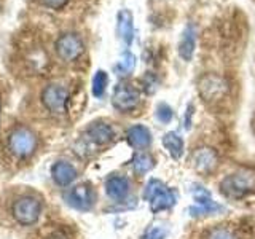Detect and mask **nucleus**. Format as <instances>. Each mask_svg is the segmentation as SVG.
I'll list each match as a JSON object with an SVG mask.
<instances>
[{"label":"nucleus","instance_id":"obj_5","mask_svg":"<svg viewBox=\"0 0 255 239\" xmlns=\"http://www.w3.org/2000/svg\"><path fill=\"white\" fill-rule=\"evenodd\" d=\"M198 93L204 102H219L227 96L228 83L217 74H206L198 82Z\"/></svg>","mask_w":255,"mask_h":239},{"label":"nucleus","instance_id":"obj_14","mask_svg":"<svg viewBox=\"0 0 255 239\" xmlns=\"http://www.w3.org/2000/svg\"><path fill=\"white\" fill-rule=\"evenodd\" d=\"M51 177L59 187H69L77 179V169L67 161H58L51 167Z\"/></svg>","mask_w":255,"mask_h":239},{"label":"nucleus","instance_id":"obj_2","mask_svg":"<svg viewBox=\"0 0 255 239\" xmlns=\"http://www.w3.org/2000/svg\"><path fill=\"white\" fill-rule=\"evenodd\" d=\"M255 187V171L252 169H241L236 174H231L220 183L222 193L228 198H243L246 193Z\"/></svg>","mask_w":255,"mask_h":239},{"label":"nucleus","instance_id":"obj_24","mask_svg":"<svg viewBox=\"0 0 255 239\" xmlns=\"http://www.w3.org/2000/svg\"><path fill=\"white\" fill-rule=\"evenodd\" d=\"M37 2L42 5L43 8H48V10H54V11H61L64 10L70 0H37Z\"/></svg>","mask_w":255,"mask_h":239},{"label":"nucleus","instance_id":"obj_27","mask_svg":"<svg viewBox=\"0 0 255 239\" xmlns=\"http://www.w3.org/2000/svg\"><path fill=\"white\" fill-rule=\"evenodd\" d=\"M46 239H69V238H67L66 235H64L62 231H54V233H51Z\"/></svg>","mask_w":255,"mask_h":239},{"label":"nucleus","instance_id":"obj_3","mask_svg":"<svg viewBox=\"0 0 255 239\" xmlns=\"http://www.w3.org/2000/svg\"><path fill=\"white\" fill-rule=\"evenodd\" d=\"M56 56L64 62H74L85 51V43L77 32H64L54 42Z\"/></svg>","mask_w":255,"mask_h":239},{"label":"nucleus","instance_id":"obj_9","mask_svg":"<svg viewBox=\"0 0 255 239\" xmlns=\"http://www.w3.org/2000/svg\"><path fill=\"white\" fill-rule=\"evenodd\" d=\"M94 190L90 183H82L74 188H70L67 193V203L77 211H90L94 206Z\"/></svg>","mask_w":255,"mask_h":239},{"label":"nucleus","instance_id":"obj_7","mask_svg":"<svg viewBox=\"0 0 255 239\" xmlns=\"http://www.w3.org/2000/svg\"><path fill=\"white\" fill-rule=\"evenodd\" d=\"M67 101H69V91H67V88H64L62 85H58V83L48 85L42 91V104L46 110L51 112V114H56V115L64 114L67 107Z\"/></svg>","mask_w":255,"mask_h":239},{"label":"nucleus","instance_id":"obj_17","mask_svg":"<svg viewBox=\"0 0 255 239\" xmlns=\"http://www.w3.org/2000/svg\"><path fill=\"white\" fill-rule=\"evenodd\" d=\"M195 48H196V34H195L193 27L188 26L185 30H183L182 38L179 42V56L183 61H190L193 58Z\"/></svg>","mask_w":255,"mask_h":239},{"label":"nucleus","instance_id":"obj_4","mask_svg":"<svg viewBox=\"0 0 255 239\" xmlns=\"http://www.w3.org/2000/svg\"><path fill=\"white\" fill-rule=\"evenodd\" d=\"M38 139L37 135L32 132L29 127L19 126L11 131L10 137H8V147L13 151V155L19 158H27L37 150Z\"/></svg>","mask_w":255,"mask_h":239},{"label":"nucleus","instance_id":"obj_21","mask_svg":"<svg viewBox=\"0 0 255 239\" xmlns=\"http://www.w3.org/2000/svg\"><path fill=\"white\" fill-rule=\"evenodd\" d=\"M134 67H135V56L129 51H126V53H123L122 59H120V62L117 64L115 70L120 75H126V74H131Z\"/></svg>","mask_w":255,"mask_h":239},{"label":"nucleus","instance_id":"obj_13","mask_svg":"<svg viewBox=\"0 0 255 239\" xmlns=\"http://www.w3.org/2000/svg\"><path fill=\"white\" fill-rule=\"evenodd\" d=\"M129 180L123 175H112L106 182V191L107 195L115 199V201H123V199L129 195Z\"/></svg>","mask_w":255,"mask_h":239},{"label":"nucleus","instance_id":"obj_18","mask_svg":"<svg viewBox=\"0 0 255 239\" xmlns=\"http://www.w3.org/2000/svg\"><path fill=\"white\" fill-rule=\"evenodd\" d=\"M163 145L174 159H179L183 155V139L177 132H166L163 137Z\"/></svg>","mask_w":255,"mask_h":239},{"label":"nucleus","instance_id":"obj_16","mask_svg":"<svg viewBox=\"0 0 255 239\" xmlns=\"http://www.w3.org/2000/svg\"><path fill=\"white\" fill-rule=\"evenodd\" d=\"M193 164L199 172H211L217 166V155L212 148H199L193 155Z\"/></svg>","mask_w":255,"mask_h":239},{"label":"nucleus","instance_id":"obj_6","mask_svg":"<svg viewBox=\"0 0 255 239\" xmlns=\"http://www.w3.org/2000/svg\"><path fill=\"white\" fill-rule=\"evenodd\" d=\"M42 214V201L34 196H22L13 204V217L21 225H34Z\"/></svg>","mask_w":255,"mask_h":239},{"label":"nucleus","instance_id":"obj_10","mask_svg":"<svg viewBox=\"0 0 255 239\" xmlns=\"http://www.w3.org/2000/svg\"><path fill=\"white\" fill-rule=\"evenodd\" d=\"M195 201L196 204L191 206L188 212L193 215V217H199V215H214V214H219L223 211V207L215 203L214 199L211 198L209 191L204 190L203 187H199L195 190Z\"/></svg>","mask_w":255,"mask_h":239},{"label":"nucleus","instance_id":"obj_12","mask_svg":"<svg viewBox=\"0 0 255 239\" xmlns=\"http://www.w3.org/2000/svg\"><path fill=\"white\" fill-rule=\"evenodd\" d=\"M126 139H128V143H129L132 148L143 150L151 143V132L147 126L135 124V126H131L129 129H128Z\"/></svg>","mask_w":255,"mask_h":239},{"label":"nucleus","instance_id":"obj_19","mask_svg":"<svg viewBox=\"0 0 255 239\" xmlns=\"http://www.w3.org/2000/svg\"><path fill=\"white\" fill-rule=\"evenodd\" d=\"M153 167H155V159L148 153H139V155H135L132 159V169L135 174H139V175L147 174L148 171L153 169Z\"/></svg>","mask_w":255,"mask_h":239},{"label":"nucleus","instance_id":"obj_22","mask_svg":"<svg viewBox=\"0 0 255 239\" xmlns=\"http://www.w3.org/2000/svg\"><path fill=\"white\" fill-rule=\"evenodd\" d=\"M206 239H238V236L227 227H217L209 231Z\"/></svg>","mask_w":255,"mask_h":239},{"label":"nucleus","instance_id":"obj_25","mask_svg":"<svg viewBox=\"0 0 255 239\" xmlns=\"http://www.w3.org/2000/svg\"><path fill=\"white\" fill-rule=\"evenodd\" d=\"M142 85H143V90H145L148 94H151V93L156 91L158 80L153 74H151V72H147V75L142 78Z\"/></svg>","mask_w":255,"mask_h":239},{"label":"nucleus","instance_id":"obj_11","mask_svg":"<svg viewBox=\"0 0 255 239\" xmlns=\"http://www.w3.org/2000/svg\"><path fill=\"white\" fill-rule=\"evenodd\" d=\"M86 137L88 140H91L98 145H107L115 137V132H114V127L107 123H93L90 124V127L86 129Z\"/></svg>","mask_w":255,"mask_h":239},{"label":"nucleus","instance_id":"obj_23","mask_svg":"<svg viewBox=\"0 0 255 239\" xmlns=\"http://www.w3.org/2000/svg\"><path fill=\"white\" fill-rule=\"evenodd\" d=\"M172 117H174V112H172V109L169 106H167V104H164V102L158 104V107H156L158 121H161L163 124H167V123H171Z\"/></svg>","mask_w":255,"mask_h":239},{"label":"nucleus","instance_id":"obj_26","mask_svg":"<svg viewBox=\"0 0 255 239\" xmlns=\"http://www.w3.org/2000/svg\"><path fill=\"white\" fill-rule=\"evenodd\" d=\"M167 235V230L164 227H151L147 230L143 239H164Z\"/></svg>","mask_w":255,"mask_h":239},{"label":"nucleus","instance_id":"obj_20","mask_svg":"<svg viewBox=\"0 0 255 239\" xmlns=\"http://www.w3.org/2000/svg\"><path fill=\"white\" fill-rule=\"evenodd\" d=\"M109 85V74L104 70H98L93 77V83H91V91L94 98H102L104 93L107 90Z\"/></svg>","mask_w":255,"mask_h":239},{"label":"nucleus","instance_id":"obj_1","mask_svg":"<svg viewBox=\"0 0 255 239\" xmlns=\"http://www.w3.org/2000/svg\"><path fill=\"white\" fill-rule=\"evenodd\" d=\"M142 198L150 203V209L153 214L171 209L175 204V201H177V196H175L174 191L171 188H167L164 183L158 179L148 180L145 188H143Z\"/></svg>","mask_w":255,"mask_h":239},{"label":"nucleus","instance_id":"obj_15","mask_svg":"<svg viewBox=\"0 0 255 239\" xmlns=\"http://www.w3.org/2000/svg\"><path fill=\"white\" fill-rule=\"evenodd\" d=\"M117 30H118V35L125 40L126 45H131L132 43V38H134V18H132V13L129 10H122L117 16Z\"/></svg>","mask_w":255,"mask_h":239},{"label":"nucleus","instance_id":"obj_8","mask_svg":"<svg viewBox=\"0 0 255 239\" xmlns=\"http://www.w3.org/2000/svg\"><path fill=\"white\" fill-rule=\"evenodd\" d=\"M112 104L120 112H131L139 104V91L132 85H118L112 96Z\"/></svg>","mask_w":255,"mask_h":239}]
</instances>
